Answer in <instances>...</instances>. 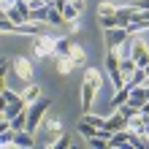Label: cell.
<instances>
[{
	"label": "cell",
	"instance_id": "1",
	"mask_svg": "<svg viewBox=\"0 0 149 149\" xmlns=\"http://www.w3.org/2000/svg\"><path fill=\"white\" fill-rule=\"evenodd\" d=\"M103 90V73L98 68H87L84 76H81V111H92L95 106V98H98V92Z\"/></svg>",
	"mask_w": 149,
	"mask_h": 149
},
{
	"label": "cell",
	"instance_id": "2",
	"mask_svg": "<svg viewBox=\"0 0 149 149\" xmlns=\"http://www.w3.org/2000/svg\"><path fill=\"white\" fill-rule=\"evenodd\" d=\"M49 109H52V100L43 98V95H41L36 103H30V106H27V130H30V133H36V130H38V125L46 119V111Z\"/></svg>",
	"mask_w": 149,
	"mask_h": 149
},
{
	"label": "cell",
	"instance_id": "3",
	"mask_svg": "<svg viewBox=\"0 0 149 149\" xmlns=\"http://www.w3.org/2000/svg\"><path fill=\"white\" fill-rule=\"evenodd\" d=\"M33 54L36 57H57V38L43 33L33 38Z\"/></svg>",
	"mask_w": 149,
	"mask_h": 149
},
{
	"label": "cell",
	"instance_id": "4",
	"mask_svg": "<svg viewBox=\"0 0 149 149\" xmlns=\"http://www.w3.org/2000/svg\"><path fill=\"white\" fill-rule=\"evenodd\" d=\"M125 127H127V117H125L119 109H114V114H111V117H106V122H103L100 133L111 138V133H117V130H125Z\"/></svg>",
	"mask_w": 149,
	"mask_h": 149
},
{
	"label": "cell",
	"instance_id": "5",
	"mask_svg": "<svg viewBox=\"0 0 149 149\" xmlns=\"http://www.w3.org/2000/svg\"><path fill=\"white\" fill-rule=\"evenodd\" d=\"M11 65H14L16 79H22V81L33 84V79H36V68H33V63H30L27 57H14V60H11Z\"/></svg>",
	"mask_w": 149,
	"mask_h": 149
},
{
	"label": "cell",
	"instance_id": "6",
	"mask_svg": "<svg viewBox=\"0 0 149 149\" xmlns=\"http://www.w3.org/2000/svg\"><path fill=\"white\" fill-rule=\"evenodd\" d=\"M130 54L136 57V63L146 68L149 65V43L144 38H136V36H130Z\"/></svg>",
	"mask_w": 149,
	"mask_h": 149
},
{
	"label": "cell",
	"instance_id": "7",
	"mask_svg": "<svg viewBox=\"0 0 149 149\" xmlns=\"http://www.w3.org/2000/svg\"><path fill=\"white\" fill-rule=\"evenodd\" d=\"M106 43H109V49H119L122 43H130V33H127V27L106 30Z\"/></svg>",
	"mask_w": 149,
	"mask_h": 149
},
{
	"label": "cell",
	"instance_id": "8",
	"mask_svg": "<svg viewBox=\"0 0 149 149\" xmlns=\"http://www.w3.org/2000/svg\"><path fill=\"white\" fill-rule=\"evenodd\" d=\"M122 146H130V130H117V133H111L109 138V149H122Z\"/></svg>",
	"mask_w": 149,
	"mask_h": 149
},
{
	"label": "cell",
	"instance_id": "9",
	"mask_svg": "<svg viewBox=\"0 0 149 149\" xmlns=\"http://www.w3.org/2000/svg\"><path fill=\"white\" fill-rule=\"evenodd\" d=\"M127 130H133L138 136H146V117L144 114H133V117L127 119Z\"/></svg>",
	"mask_w": 149,
	"mask_h": 149
},
{
	"label": "cell",
	"instance_id": "10",
	"mask_svg": "<svg viewBox=\"0 0 149 149\" xmlns=\"http://www.w3.org/2000/svg\"><path fill=\"white\" fill-rule=\"evenodd\" d=\"M24 109H27L24 98H22V100H16V103H6V106H3V114H0V117H3V119H14L16 114H22Z\"/></svg>",
	"mask_w": 149,
	"mask_h": 149
},
{
	"label": "cell",
	"instance_id": "11",
	"mask_svg": "<svg viewBox=\"0 0 149 149\" xmlns=\"http://www.w3.org/2000/svg\"><path fill=\"white\" fill-rule=\"evenodd\" d=\"M14 146L16 149H33V146H36V138H33L30 130H19L16 138H14Z\"/></svg>",
	"mask_w": 149,
	"mask_h": 149
},
{
	"label": "cell",
	"instance_id": "12",
	"mask_svg": "<svg viewBox=\"0 0 149 149\" xmlns=\"http://www.w3.org/2000/svg\"><path fill=\"white\" fill-rule=\"evenodd\" d=\"M130 87V84H127ZM127 103H133V106H138L141 109L144 103H146V84H141V87H130V100Z\"/></svg>",
	"mask_w": 149,
	"mask_h": 149
},
{
	"label": "cell",
	"instance_id": "13",
	"mask_svg": "<svg viewBox=\"0 0 149 149\" xmlns=\"http://www.w3.org/2000/svg\"><path fill=\"white\" fill-rule=\"evenodd\" d=\"M138 71V63H136V57L133 54H122V76H125V81L130 76H133Z\"/></svg>",
	"mask_w": 149,
	"mask_h": 149
},
{
	"label": "cell",
	"instance_id": "14",
	"mask_svg": "<svg viewBox=\"0 0 149 149\" xmlns=\"http://www.w3.org/2000/svg\"><path fill=\"white\" fill-rule=\"evenodd\" d=\"M73 38H68V36H63V38H57V57H71V52H73Z\"/></svg>",
	"mask_w": 149,
	"mask_h": 149
},
{
	"label": "cell",
	"instance_id": "15",
	"mask_svg": "<svg viewBox=\"0 0 149 149\" xmlns=\"http://www.w3.org/2000/svg\"><path fill=\"white\" fill-rule=\"evenodd\" d=\"M117 11H119L117 0H103V3L98 6V16H117Z\"/></svg>",
	"mask_w": 149,
	"mask_h": 149
},
{
	"label": "cell",
	"instance_id": "16",
	"mask_svg": "<svg viewBox=\"0 0 149 149\" xmlns=\"http://www.w3.org/2000/svg\"><path fill=\"white\" fill-rule=\"evenodd\" d=\"M79 16H81V8H79L76 3H68V6L63 8V19H65V24L79 22Z\"/></svg>",
	"mask_w": 149,
	"mask_h": 149
},
{
	"label": "cell",
	"instance_id": "17",
	"mask_svg": "<svg viewBox=\"0 0 149 149\" xmlns=\"http://www.w3.org/2000/svg\"><path fill=\"white\" fill-rule=\"evenodd\" d=\"M76 133L81 136V138H92V136H98L100 130L95 127V125H90V122H87V119H81V122H79V125H76Z\"/></svg>",
	"mask_w": 149,
	"mask_h": 149
},
{
	"label": "cell",
	"instance_id": "18",
	"mask_svg": "<svg viewBox=\"0 0 149 149\" xmlns=\"http://www.w3.org/2000/svg\"><path fill=\"white\" fill-rule=\"evenodd\" d=\"M130 100V87L125 84V87H119V90H114V98H111V106L117 109V106H122V103H127Z\"/></svg>",
	"mask_w": 149,
	"mask_h": 149
},
{
	"label": "cell",
	"instance_id": "19",
	"mask_svg": "<svg viewBox=\"0 0 149 149\" xmlns=\"http://www.w3.org/2000/svg\"><path fill=\"white\" fill-rule=\"evenodd\" d=\"M43 130H46L49 136L60 138V136H63V122H60V119H43Z\"/></svg>",
	"mask_w": 149,
	"mask_h": 149
},
{
	"label": "cell",
	"instance_id": "20",
	"mask_svg": "<svg viewBox=\"0 0 149 149\" xmlns=\"http://www.w3.org/2000/svg\"><path fill=\"white\" fill-rule=\"evenodd\" d=\"M22 98H24L27 106H30V103H36V100L41 98V87H38V84H27V90L22 92Z\"/></svg>",
	"mask_w": 149,
	"mask_h": 149
},
{
	"label": "cell",
	"instance_id": "21",
	"mask_svg": "<svg viewBox=\"0 0 149 149\" xmlns=\"http://www.w3.org/2000/svg\"><path fill=\"white\" fill-rule=\"evenodd\" d=\"M71 60L76 63V68H84V65H87V52L79 46V43H76V46H73V52H71Z\"/></svg>",
	"mask_w": 149,
	"mask_h": 149
},
{
	"label": "cell",
	"instance_id": "22",
	"mask_svg": "<svg viewBox=\"0 0 149 149\" xmlns=\"http://www.w3.org/2000/svg\"><path fill=\"white\" fill-rule=\"evenodd\" d=\"M73 68H76V63H73L71 57H57V71L63 73V76H68V73L73 71Z\"/></svg>",
	"mask_w": 149,
	"mask_h": 149
},
{
	"label": "cell",
	"instance_id": "23",
	"mask_svg": "<svg viewBox=\"0 0 149 149\" xmlns=\"http://www.w3.org/2000/svg\"><path fill=\"white\" fill-rule=\"evenodd\" d=\"M11 127L19 133V130H27V109H24L22 114H16V117L11 119Z\"/></svg>",
	"mask_w": 149,
	"mask_h": 149
},
{
	"label": "cell",
	"instance_id": "24",
	"mask_svg": "<svg viewBox=\"0 0 149 149\" xmlns=\"http://www.w3.org/2000/svg\"><path fill=\"white\" fill-rule=\"evenodd\" d=\"M0 95H3V106H6V103L22 100V92H14V90H8V87H0Z\"/></svg>",
	"mask_w": 149,
	"mask_h": 149
},
{
	"label": "cell",
	"instance_id": "25",
	"mask_svg": "<svg viewBox=\"0 0 149 149\" xmlns=\"http://www.w3.org/2000/svg\"><path fill=\"white\" fill-rule=\"evenodd\" d=\"M68 146H71V136L68 133H63L60 138H54V141L49 144V149H68Z\"/></svg>",
	"mask_w": 149,
	"mask_h": 149
},
{
	"label": "cell",
	"instance_id": "26",
	"mask_svg": "<svg viewBox=\"0 0 149 149\" xmlns=\"http://www.w3.org/2000/svg\"><path fill=\"white\" fill-rule=\"evenodd\" d=\"M46 22H49V24H63V22H65V19H63V11L52 6V8H49V19H46Z\"/></svg>",
	"mask_w": 149,
	"mask_h": 149
},
{
	"label": "cell",
	"instance_id": "27",
	"mask_svg": "<svg viewBox=\"0 0 149 149\" xmlns=\"http://www.w3.org/2000/svg\"><path fill=\"white\" fill-rule=\"evenodd\" d=\"M81 119H87V122H90V125H95L98 130L103 127V122H106V117H98V114H90V111H87V114H84Z\"/></svg>",
	"mask_w": 149,
	"mask_h": 149
},
{
	"label": "cell",
	"instance_id": "28",
	"mask_svg": "<svg viewBox=\"0 0 149 149\" xmlns=\"http://www.w3.org/2000/svg\"><path fill=\"white\" fill-rule=\"evenodd\" d=\"M136 8H138V11H141V8H149V0H136V3H133Z\"/></svg>",
	"mask_w": 149,
	"mask_h": 149
},
{
	"label": "cell",
	"instance_id": "29",
	"mask_svg": "<svg viewBox=\"0 0 149 149\" xmlns=\"http://www.w3.org/2000/svg\"><path fill=\"white\" fill-rule=\"evenodd\" d=\"M144 71H146V79H149V65H146V68H144Z\"/></svg>",
	"mask_w": 149,
	"mask_h": 149
}]
</instances>
